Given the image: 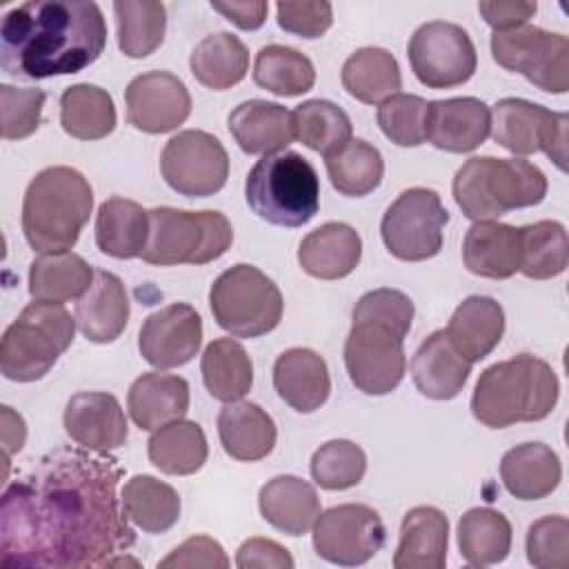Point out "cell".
<instances>
[{"label": "cell", "instance_id": "obj_10", "mask_svg": "<svg viewBox=\"0 0 569 569\" xmlns=\"http://www.w3.org/2000/svg\"><path fill=\"white\" fill-rule=\"evenodd\" d=\"M491 56L547 93L569 91V40L533 24L493 31Z\"/></svg>", "mask_w": 569, "mask_h": 569}, {"label": "cell", "instance_id": "obj_52", "mask_svg": "<svg viewBox=\"0 0 569 569\" xmlns=\"http://www.w3.org/2000/svg\"><path fill=\"white\" fill-rule=\"evenodd\" d=\"M278 24L300 38H320L333 22L329 2H278Z\"/></svg>", "mask_w": 569, "mask_h": 569}, {"label": "cell", "instance_id": "obj_34", "mask_svg": "<svg viewBox=\"0 0 569 569\" xmlns=\"http://www.w3.org/2000/svg\"><path fill=\"white\" fill-rule=\"evenodd\" d=\"M342 87L365 104H380L400 93L402 76L398 60L382 47H362L345 60Z\"/></svg>", "mask_w": 569, "mask_h": 569}, {"label": "cell", "instance_id": "obj_38", "mask_svg": "<svg viewBox=\"0 0 569 569\" xmlns=\"http://www.w3.org/2000/svg\"><path fill=\"white\" fill-rule=\"evenodd\" d=\"M200 371L207 391L220 402H236L253 385V362L233 338H216L204 347Z\"/></svg>", "mask_w": 569, "mask_h": 569}, {"label": "cell", "instance_id": "obj_40", "mask_svg": "<svg viewBox=\"0 0 569 569\" xmlns=\"http://www.w3.org/2000/svg\"><path fill=\"white\" fill-rule=\"evenodd\" d=\"M511 525L491 507H473L458 522L460 556L471 567L502 562L511 551Z\"/></svg>", "mask_w": 569, "mask_h": 569}, {"label": "cell", "instance_id": "obj_16", "mask_svg": "<svg viewBox=\"0 0 569 569\" xmlns=\"http://www.w3.org/2000/svg\"><path fill=\"white\" fill-rule=\"evenodd\" d=\"M385 545V525L369 505L347 502L327 509L313 525V549L327 562L356 567L371 560Z\"/></svg>", "mask_w": 569, "mask_h": 569}, {"label": "cell", "instance_id": "obj_7", "mask_svg": "<svg viewBox=\"0 0 569 569\" xmlns=\"http://www.w3.org/2000/svg\"><path fill=\"white\" fill-rule=\"evenodd\" d=\"M76 336V318L60 302H29L0 342V371L7 380L33 382L56 365Z\"/></svg>", "mask_w": 569, "mask_h": 569}, {"label": "cell", "instance_id": "obj_29", "mask_svg": "<svg viewBox=\"0 0 569 569\" xmlns=\"http://www.w3.org/2000/svg\"><path fill=\"white\" fill-rule=\"evenodd\" d=\"M262 518L287 536L307 533L320 516L316 489L298 476H276L258 493Z\"/></svg>", "mask_w": 569, "mask_h": 569}, {"label": "cell", "instance_id": "obj_55", "mask_svg": "<svg viewBox=\"0 0 569 569\" xmlns=\"http://www.w3.org/2000/svg\"><path fill=\"white\" fill-rule=\"evenodd\" d=\"M536 2H522V0H491L480 2L478 11L485 18L493 31H507L520 24H527V20L536 13Z\"/></svg>", "mask_w": 569, "mask_h": 569}, {"label": "cell", "instance_id": "obj_53", "mask_svg": "<svg viewBox=\"0 0 569 569\" xmlns=\"http://www.w3.org/2000/svg\"><path fill=\"white\" fill-rule=\"evenodd\" d=\"M158 567L167 569H191V567H207V569H227L229 567V558L224 553V549L220 547L218 540L209 538V536H193L187 538L182 545H178L167 558H162L158 562Z\"/></svg>", "mask_w": 569, "mask_h": 569}, {"label": "cell", "instance_id": "obj_1", "mask_svg": "<svg viewBox=\"0 0 569 569\" xmlns=\"http://www.w3.org/2000/svg\"><path fill=\"white\" fill-rule=\"evenodd\" d=\"M113 460L56 449L16 478L0 502V567H107L136 542L116 493Z\"/></svg>", "mask_w": 569, "mask_h": 569}, {"label": "cell", "instance_id": "obj_35", "mask_svg": "<svg viewBox=\"0 0 569 569\" xmlns=\"http://www.w3.org/2000/svg\"><path fill=\"white\" fill-rule=\"evenodd\" d=\"M93 269L73 251L42 253L29 267V293L40 302L78 300L93 282Z\"/></svg>", "mask_w": 569, "mask_h": 569}, {"label": "cell", "instance_id": "obj_49", "mask_svg": "<svg viewBox=\"0 0 569 569\" xmlns=\"http://www.w3.org/2000/svg\"><path fill=\"white\" fill-rule=\"evenodd\" d=\"M527 558L538 569L569 567V520L565 516H545L527 531Z\"/></svg>", "mask_w": 569, "mask_h": 569}, {"label": "cell", "instance_id": "obj_23", "mask_svg": "<svg viewBox=\"0 0 569 569\" xmlns=\"http://www.w3.org/2000/svg\"><path fill=\"white\" fill-rule=\"evenodd\" d=\"M73 318L87 340L113 342L129 320V298L122 280L111 271H96L93 282L76 302Z\"/></svg>", "mask_w": 569, "mask_h": 569}, {"label": "cell", "instance_id": "obj_11", "mask_svg": "<svg viewBox=\"0 0 569 569\" xmlns=\"http://www.w3.org/2000/svg\"><path fill=\"white\" fill-rule=\"evenodd\" d=\"M449 213L433 189H405L385 211L380 222L382 242L391 256L420 262L442 249V231Z\"/></svg>", "mask_w": 569, "mask_h": 569}, {"label": "cell", "instance_id": "obj_5", "mask_svg": "<svg viewBox=\"0 0 569 569\" xmlns=\"http://www.w3.org/2000/svg\"><path fill=\"white\" fill-rule=\"evenodd\" d=\"M545 196V173L522 158L476 156L469 158L453 178V200L473 222L540 204Z\"/></svg>", "mask_w": 569, "mask_h": 569}, {"label": "cell", "instance_id": "obj_2", "mask_svg": "<svg viewBox=\"0 0 569 569\" xmlns=\"http://www.w3.org/2000/svg\"><path fill=\"white\" fill-rule=\"evenodd\" d=\"M107 44V22L96 2L29 0L0 24V64L16 80L78 73Z\"/></svg>", "mask_w": 569, "mask_h": 569}, {"label": "cell", "instance_id": "obj_3", "mask_svg": "<svg viewBox=\"0 0 569 569\" xmlns=\"http://www.w3.org/2000/svg\"><path fill=\"white\" fill-rule=\"evenodd\" d=\"M558 378L549 362L538 356L516 358L487 367L473 389L471 411L491 429L547 418L558 402Z\"/></svg>", "mask_w": 569, "mask_h": 569}, {"label": "cell", "instance_id": "obj_48", "mask_svg": "<svg viewBox=\"0 0 569 569\" xmlns=\"http://www.w3.org/2000/svg\"><path fill=\"white\" fill-rule=\"evenodd\" d=\"M429 102L413 93H396L380 102L378 127L398 147H418L427 140Z\"/></svg>", "mask_w": 569, "mask_h": 569}, {"label": "cell", "instance_id": "obj_22", "mask_svg": "<svg viewBox=\"0 0 569 569\" xmlns=\"http://www.w3.org/2000/svg\"><path fill=\"white\" fill-rule=\"evenodd\" d=\"M471 373V362L453 347L445 329L422 340L411 358V376L418 391L431 400L456 398Z\"/></svg>", "mask_w": 569, "mask_h": 569}, {"label": "cell", "instance_id": "obj_54", "mask_svg": "<svg viewBox=\"0 0 569 569\" xmlns=\"http://www.w3.org/2000/svg\"><path fill=\"white\" fill-rule=\"evenodd\" d=\"M236 567L240 569H291L293 567V558L291 553L278 545L276 540L269 538H249L240 545L238 553H236Z\"/></svg>", "mask_w": 569, "mask_h": 569}, {"label": "cell", "instance_id": "obj_51", "mask_svg": "<svg viewBox=\"0 0 569 569\" xmlns=\"http://www.w3.org/2000/svg\"><path fill=\"white\" fill-rule=\"evenodd\" d=\"M353 320H369L407 338L413 320V302L398 289H373L356 302Z\"/></svg>", "mask_w": 569, "mask_h": 569}, {"label": "cell", "instance_id": "obj_15", "mask_svg": "<svg viewBox=\"0 0 569 569\" xmlns=\"http://www.w3.org/2000/svg\"><path fill=\"white\" fill-rule=\"evenodd\" d=\"M405 338L389 327L353 320L345 342L349 380L367 396L391 393L405 378Z\"/></svg>", "mask_w": 569, "mask_h": 569}, {"label": "cell", "instance_id": "obj_8", "mask_svg": "<svg viewBox=\"0 0 569 569\" xmlns=\"http://www.w3.org/2000/svg\"><path fill=\"white\" fill-rule=\"evenodd\" d=\"M233 242L231 222L220 211L156 207L149 211V238L140 258L147 264H207Z\"/></svg>", "mask_w": 569, "mask_h": 569}, {"label": "cell", "instance_id": "obj_19", "mask_svg": "<svg viewBox=\"0 0 569 569\" xmlns=\"http://www.w3.org/2000/svg\"><path fill=\"white\" fill-rule=\"evenodd\" d=\"M64 429L89 451H113L127 442V418L120 402L104 391H80L69 398Z\"/></svg>", "mask_w": 569, "mask_h": 569}, {"label": "cell", "instance_id": "obj_18", "mask_svg": "<svg viewBox=\"0 0 569 569\" xmlns=\"http://www.w3.org/2000/svg\"><path fill=\"white\" fill-rule=\"evenodd\" d=\"M202 345V318L187 302H173L151 313L138 333L142 358L158 369L182 367Z\"/></svg>", "mask_w": 569, "mask_h": 569}, {"label": "cell", "instance_id": "obj_44", "mask_svg": "<svg viewBox=\"0 0 569 569\" xmlns=\"http://www.w3.org/2000/svg\"><path fill=\"white\" fill-rule=\"evenodd\" d=\"M253 82L276 96L293 98L307 93L316 82L311 60L293 47L267 44L256 53Z\"/></svg>", "mask_w": 569, "mask_h": 569}, {"label": "cell", "instance_id": "obj_47", "mask_svg": "<svg viewBox=\"0 0 569 569\" xmlns=\"http://www.w3.org/2000/svg\"><path fill=\"white\" fill-rule=\"evenodd\" d=\"M311 478L318 487L340 491L356 487L367 471L365 451L351 440H329L311 458Z\"/></svg>", "mask_w": 569, "mask_h": 569}, {"label": "cell", "instance_id": "obj_27", "mask_svg": "<svg viewBox=\"0 0 569 569\" xmlns=\"http://www.w3.org/2000/svg\"><path fill=\"white\" fill-rule=\"evenodd\" d=\"M449 520L429 505L413 507L405 513L400 542L393 556L396 569H442L447 562Z\"/></svg>", "mask_w": 569, "mask_h": 569}, {"label": "cell", "instance_id": "obj_25", "mask_svg": "<svg viewBox=\"0 0 569 569\" xmlns=\"http://www.w3.org/2000/svg\"><path fill=\"white\" fill-rule=\"evenodd\" d=\"M462 260L480 278H511L520 269V229L496 220L473 222L462 240Z\"/></svg>", "mask_w": 569, "mask_h": 569}, {"label": "cell", "instance_id": "obj_42", "mask_svg": "<svg viewBox=\"0 0 569 569\" xmlns=\"http://www.w3.org/2000/svg\"><path fill=\"white\" fill-rule=\"evenodd\" d=\"M325 164L333 189L349 198H362L378 189L385 173L382 153L362 138H351L338 151L329 153Z\"/></svg>", "mask_w": 569, "mask_h": 569}, {"label": "cell", "instance_id": "obj_9", "mask_svg": "<svg viewBox=\"0 0 569 569\" xmlns=\"http://www.w3.org/2000/svg\"><path fill=\"white\" fill-rule=\"evenodd\" d=\"M209 305L218 327L236 338H258L273 331L284 307L278 284L253 264L222 271L211 284Z\"/></svg>", "mask_w": 569, "mask_h": 569}, {"label": "cell", "instance_id": "obj_57", "mask_svg": "<svg viewBox=\"0 0 569 569\" xmlns=\"http://www.w3.org/2000/svg\"><path fill=\"white\" fill-rule=\"evenodd\" d=\"M0 422H2V456H11L22 449L24 438H27V427L22 416H18L11 407L2 405L0 409Z\"/></svg>", "mask_w": 569, "mask_h": 569}, {"label": "cell", "instance_id": "obj_33", "mask_svg": "<svg viewBox=\"0 0 569 569\" xmlns=\"http://www.w3.org/2000/svg\"><path fill=\"white\" fill-rule=\"evenodd\" d=\"M149 238V211L138 202L111 196L96 213V244L111 258H138Z\"/></svg>", "mask_w": 569, "mask_h": 569}, {"label": "cell", "instance_id": "obj_36", "mask_svg": "<svg viewBox=\"0 0 569 569\" xmlns=\"http://www.w3.org/2000/svg\"><path fill=\"white\" fill-rule=\"evenodd\" d=\"M149 460L169 476H191L202 469L209 456L204 431L193 420H173L153 431L147 442Z\"/></svg>", "mask_w": 569, "mask_h": 569}, {"label": "cell", "instance_id": "obj_17", "mask_svg": "<svg viewBox=\"0 0 569 569\" xmlns=\"http://www.w3.org/2000/svg\"><path fill=\"white\" fill-rule=\"evenodd\" d=\"M124 100L129 124L144 133L173 131L191 113V96L184 82L169 71L136 76L124 91Z\"/></svg>", "mask_w": 569, "mask_h": 569}, {"label": "cell", "instance_id": "obj_37", "mask_svg": "<svg viewBox=\"0 0 569 569\" xmlns=\"http://www.w3.org/2000/svg\"><path fill=\"white\" fill-rule=\"evenodd\" d=\"M127 518L147 533H164L180 518L178 491L147 473L129 478L120 491Z\"/></svg>", "mask_w": 569, "mask_h": 569}, {"label": "cell", "instance_id": "obj_6", "mask_svg": "<svg viewBox=\"0 0 569 569\" xmlns=\"http://www.w3.org/2000/svg\"><path fill=\"white\" fill-rule=\"evenodd\" d=\"M249 209L278 227H302L320 207L316 169L298 151L262 156L244 180Z\"/></svg>", "mask_w": 569, "mask_h": 569}, {"label": "cell", "instance_id": "obj_43", "mask_svg": "<svg viewBox=\"0 0 569 569\" xmlns=\"http://www.w3.org/2000/svg\"><path fill=\"white\" fill-rule=\"evenodd\" d=\"M118 24V47L127 58H147L164 40L167 9L158 0L113 2Z\"/></svg>", "mask_w": 569, "mask_h": 569}, {"label": "cell", "instance_id": "obj_41", "mask_svg": "<svg viewBox=\"0 0 569 569\" xmlns=\"http://www.w3.org/2000/svg\"><path fill=\"white\" fill-rule=\"evenodd\" d=\"M60 124L78 140H100L116 129L111 96L89 82L73 84L60 96Z\"/></svg>", "mask_w": 569, "mask_h": 569}, {"label": "cell", "instance_id": "obj_28", "mask_svg": "<svg viewBox=\"0 0 569 569\" xmlns=\"http://www.w3.org/2000/svg\"><path fill=\"white\" fill-rule=\"evenodd\" d=\"M127 409L140 429L156 431L184 418L189 409V385L184 378L173 373H142L129 387Z\"/></svg>", "mask_w": 569, "mask_h": 569}, {"label": "cell", "instance_id": "obj_50", "mask_svg": "<svg viewBox=\"0 0 569 569\" xmlns=\"http://www.w3.org/2000/svg\"><path fill=\"white\" fill-rule=\"evenodd\" d=\"M42 89H18L11 84H0V118H2V138L22 140L40 127Z\"/></svg>", "mask_w": 569, "mask_h": 569}, {"label": "cell", "instance_id": "obj_32", "mask_svg": "<svg viewBox=\"0 0 569 569\" xmlns=\"http://www.w3.org/2000/svg\"><path fill=\"white\" fill-rule=\"evenodd\" d=\"M505 489L518 500H540L556 491L562 467L556 451L542 442H525L509 449L500 460Z\"/></svg>", "mask_w": 569, "mask_h": 569}, {"label": "cell", "instance_id": "obj_12", "mask_svg": "<svg viewBox=\"0 0 569 569\" xmlns=\"http://www.w3.org/2000/svg\"><path fill=\"white\" fill-rule=\"evenodd\" d=\"M569 116L522 98H502L491 111L493 140L516 156L545 151L560 171L567 169Z\"/></svg>", "mask_w": 569, "mask_h": 569}, {"label": "cell", "instance_id": "obj_45", "mask_svg": "<svg viewBox=\"0 0 569 569\" xmlns=\"http://www.w3.org/2000/svg\"><path fill=\"white\" fill-rule=\"evenodd\" d=\"M520 229V273L531 280L556 278L567 269L569 240L558 220H540Z\"/></svg>", "mask_w": 569, "mask_h": 569}, {"label": "cell", "instance_id": "obj_4", "mask_svg": "<svg viewBox=\"0 0 569 569\" xmlns=\"http://www.w3.org/2000/svg\"><path fill=\"white\" fill-rule=\"evenodd\" d=\"M93 209L89 180L71 167H49L36 173L22 200V231L40 253L69 251Z\"/></svg>", "mask_w": 569, "mask_h": 569}, {"label": "cell", "instance_id": "obj_26", "mask_svg": "<svg viewBox=\"0 0 569 569\" xmlns=\"http://www.w3.org/2000/svg\"><path fill=\"white\" fill-rule=\"evenodd\" d=\"M227 127L244 153H278L296 140L291 111L267 100L240 102L229 113Z\"/></svg>", "mask_w": 569, "mask_h": 569}, {"label": "cell", "instance_id": "obj_21", "mask_svg": "<svg viewBox=\"0 0 569 569\" xmlns=\"http://www.w3.org/2000/svg\"><path fill=\"white\" fill-rule=\"evenodd\" d=\"M273 387L278 396L300 413L320 409L331 391L325 358L307 347L282 351L273 365Z\"/></svg>", "mask_w": 569, "mask_h": 569}, {"label": "cell", "instance_id": "obj_13", "mask_svg": "<svg viewBox=\"0 0 569 569\" xmlns=\"http://www.w3.org/2000/svg\"><path fill=\"white\" fill-rule=\"evenodd\" d=\"M407 56L413 76L429 89L465 84L478 67L469 33L460 24L445 20L420 24L409 40Z\"/></svg>", "mask_w": 569, "mask_h": 569}, {"label": "cell", "instance_id": "obj_46", "mask_svg": "<svg viewBox=\"0 0 569 569\" xmlns=\"http://www.w3.org/2000/svg\"><path fill=\"white\" fill-rule=\"evenodd\" d=\"M293 136L305 147L325 158L351 140L353 127L349 116L329 100H307L291 111Z\"/></svg>", "mask_w": 569, "mask_h": 569}, {"label": "cell", "instance_id": "obj_56", "mask_svg": "<svg viewBox=\"0 0 569 569\" xmlns=\"http://www.w3.org/2000/svg\"><path fill=\"white\" fill-rule=\"evenodd\" d=\"M211 9L222 13L229 22L244 31H256L264 24L269 2L264 0H244V2H211Z\"/></svg>", "mask_w": 569, "mask_h": 569}, {"label": "cell", "instance_id": "obj_14", "mask_svg": "<svg viewBox=\"0 0 569 569\" xmlns=\"http://www.w3.org/2000/svg\"><path fill=\"white\" fill-rule=\"evenodd\" d=\"M160 171L164 182L180 196L207 198L224 187L229 156L216 136L187 129L164 144Z\"/></svg>", "mask_w": 569, "mask_h": 569}, {"label": "cell", "instance_id": "obj_20", "mask_svg": "<svg viewBox=\"0 0 569 569\" xmlns=\"http://www.w3.org/2000/svg\"><path fill=\"white\" fill-rule=\"evenodd\" d=\"M491 131L489 107L471 96L431 100L427 109V140L449 153L478 149Z\"/></svg>", "mask_w": 569, "mask_h": 569}, {"label": "cell", "instance_id": "obj_31", "mask_svg": "<svg viewBox=\"0 0 569 569\" xmlns=\"http://www.w3.org/2000/svg\"><path fill=\"white\" fill-rule=\"evenodd\" d=\"M445 331L453 347L473 365L498 347L505 333V311L493 298L469 296L456 307Z\"/></svg>", "mask_w": 569, "mask_h": 569}, {"label": "cell", "instance_id": "obj_24", "mask_svg": "<svg viewBox=\"0 0 569 569\" xmlns=\"http://www.w3.org/2000/svg\"><path fill=\"white\" fill-rule=\"evenodd\" d=\"M362 256V240L347 222H325L307 233L298 247V262L305 273L320 280L349 276Z\"/></svg>", "mask_w": 569, "mask_h": 569}, {"label": "cell", "instance_id": "obj_30", "mask_svg": "<svg viewBox=\"0 0 569 569\" xmlns=\"http://www.w3.org/2000/svg\"><path fill=\"white\" fill-rule=\"evenodd\" d=\"M218 436L222 449L242 462H256L271 453L276 445L273 418L256 402H227L218 413Z\"/></svg>", "mask_w": 569, "mask_h": 569}, {"label": "cell", "instance_id": "obj_39", "mask_svg": "<svg viewBox=\"0 0 569 569\" xmlns=\"http://www.w3.org/2000/svg\"><path fill=\"white\" fill-rule=\"evenodd\" d=\"M189 67L200 84L222 91L244 80L249 71V51L233 33H211L193 47Z\"/></svg>", "mask_w": 569, "mask_h": 569}]
</instances>
